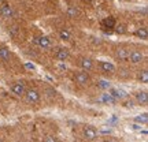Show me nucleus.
Wrapping results in <instances>:
<instances>
[{
    "instance_id": "nucleus-1",
    "label": "nucleus",
    "mask_w": 148,
    "mask_h": 142,
    "mask_svg": "<svg viewBox=\"0 0 148 142\" xmlns=\"http://www.w3.org/2000/svg\"><path fill=\"white\" fill-rule=\"evenodd\" d=\"M25 99H26L27 103H32V104H36L40 101V93L34 89H29L25 92Z\"/></svg>"
},
{
    "instance_id": "nucleus-2",
    "label": "nucleus",
    "mask_w": 148,
    "mask_h": 142,
    "mask_svg": "<svg viewBox=\"0 0 148 142\" xmlns=\"http://www.w3.org/2000/svg\"><path fill=\"white\" fill-rule=\"evenodd\" d=\"M144 59V55L140 51H137V49H134V51H132V52H129V58H127V60L130 62V63L133 64H138L141 63Z\"/></svg>"
},
{
    "instance_id": "nucleus-3",
    "label": "nucleus",
    "mask_w": 148,
    "mask_h": 142,
    "mask_svg": "<svg viewBox=\"0 0 148 142\" xmlns=\"http://www.w3.org/2000/svg\"><path fill=\"white\" fill-rule=\"evenodd\" d=\"M84 137L86 139H89V141H93L97 138V131H96L95 127L92 126H85L84 127Z\"/></svg>"
},
{
    "instance_id": "nucleus-4",
    "label": "nucleus",
    "mask_w": 148,
    "mask_h": 142,
    "mask_svg": "<svg viewBox=\"0 0 148 142\" xmlns=\"http://www.w3.org/2000/svg\"><path fill=\"white\" fill-rule=\"evenodd\" d=\"M74 82H77L78 85H86L89 82V75L84 71H79L74 75Z\"/></svg>"
},
{
    "instance_id": "nucleus-5",
    "label": "nucleus",
    "mask_w": 148,
    "mask_h": 142,
    "mask_svg": "<svg viewBox=\"0 0 148 142\" xmlns=\"http://www.w3.org/2000/svg\"><path fill=\"white\" fill-rule=\"evenodd\" d=\"M11 92H12L15 96H23L25 92H26L25 84H22V82H15V84L11 86Z\"/></svg>"
},
{
    "instance_id": "nucleus-6",
    "label": "nucleus",
    "mask_w": 148,
    "mask_h": 142,
    "mask_svg": "<svg viewBox=\"0 0 148 142\" xmlns=\"http://www.w3.org/2000/svg\"><path fill=\"white\" fill-rule=\"evenodd\" d=\"M79 66H81V69L84 70V71H92L93 67H95V64H93V60L89 58H82L79 60Z\"/></svg>"
},
{
    "instance_id": "nucleus-7",
    "label": "nucleus",
    "mask_w": 148,
    "mask_h": 142,
    "mask_svg": "<svg viewBox=\"0 0 148 142\" xmlns=\"http://www.w3.org/2000/svg\"><path fill=\"white\" fill-rule=\"evenodd\" d=\"M99 67L103 73H114L115 71V66L110 62H104V60H100L99 62Z\"/></svg>"
},
{
    "instance_id": "nucleus-8",
    "label": "nucleus",
    "mask_w": 148,
    "mask_h": 142,
    "mask_svg": "<svg viewBox=\"0 0 148 142\" xmlns=\"http://www.w3.org/2000/svg\"><path fill=\"white\" fill-rule=\"evenodd\" d=\"M12 14H14V10H12V7H11L10 4L4 3V4L0 7V15L1 16H4V18H10V16H12Z\"/></svg>"
},
{
    "instance_id": "nucleus-9",
    "label": "nucleus",
    "mask_w": 148,
    "mask_h": 142,
    "mask_svg": "<svg viewBox=\"0 0 148 142\" xmlns=\"http://www.w3.org/2000/svg\"><path fill=\"white\" fill-rule=\"evenodd\" d=\"M136 101H137V104H140V105H147V103H148L147 92H145V90L137 92V93H136Z\"/></svg>"
},
{
    "instance_id": "nucleus-10",
    "label": "nucleus",
    "mask_w": 148,
    "mask_h": 142,
    "mask_svg": "<svg viewBox=\"0 0 148 142\" xmlns=\"http://www.w3.org/2000/svg\"><path fill=\"white\" fill-rule=\"evenodd\" d=\"M56 59L59 62H66L69 59V51L66 48H59L56 51Z\"/></svg>"
},
{
    "instance_id": "nucleus-11",
    "label": "nucleus",
    "mask_w": 148,
    "mask_h": 142,
    "mask_svg": "<svg viewBox=\"0 0 148 142\" xmlns=\"http://www.w3.org/2000/svg\"><path fill=\"white\" fill-rule=\"evenodd\" d=\"M108 93H110L115 100H122V99H125V97L127 96L122 89H110L108 90Z\"/></svg>"
},
{
    "instance_id": "nucleus-12",
    "label": "nucleus",
    "mask_w": 148,
    "mask_h": 142,
    "mask_svg": "<svg viewBox=\"0 0 148 142\" xmlns=\"http://www.w3.org/2000/svg\"><path fill=\"white\" fill-rule=\"evenodd\" d=\"M127 58H129V51L126 48H118L116 49V59L118 60L125 62V60H127Z\"/></svg>"
},
{
    "instance_id": "nucleus-13",
    "label": "nucleus",
    "mask_w": 148,
    "mask_h": 142,
    "mask_svg": "<svg viewBox=\"0 0 148 142\" xmlns=\"http://www.w3.org/2000/svg\"><path fill=\"white\" fill-rule=\"evenodd\" d=\"M37 44H38L42 49H47V48L51 47V40H49L47 36H42V37H40V38H37Z\"/></svg>"
},
{
    "instance_id": "nucleus-14",
    "label": "nucleus",
    "mask_w": 148,
    "mask_h": 142,
    "mask_svg": "<svg viewBox=\"0 0 148 142\" xmlns=\"http://www.w3.org/2000/svg\"><path fill=\"white\" fill-rule=\"evenodd\" d=\"M134 36L137 37V38H141V40H147L148 38L147 27H140V29H137V30L134 32Z\"/></svg>"
},
{
    "instance_id": "nucleus-15",
    "label": "nucleus",
    "mask_w": 148,
    "mask_h": 142,
    "mask_svg": "<svg viewBox=\"0 0 148 142\" xmlns=\"http://www.w3.org/2000/svg\"><path fill=\"white\" fill-rule=\"evenodd\" d=\"M10 49H7L5 47H0V59L1 60H4V62H7V60H10Z\"/></svg>"
},
{
    "instance_id": "nucleus-16",
    "label": "nucleus",
    "mask_w": 148,
    "mask_h": 142,
    "mask_svg": "<svg viewBox=\"0 0 148 142\" xmlns=\"http://www.w3.org/2000/svg\"><path fill=\"white\" fill-rule=\"evenodd\" d=\"M101 101H103V103H106V104H108V103H111V104H114V103H115V99H114V97H112V96L110 94V93H104V94L101 96Z\"/></svg>"
},
{
    "instance_id": "nucleus-17",
    "label": "nucleus",
    "mask_w": 148,
    "mask_h": 142,
    "mask_svg": "<svg viewBox=\"0 0 148 142\" xmlns=\"http://www.w3.org/2000/svg\"><path fill=\"white\" fill-rule=\"evenodd\" d=\"M59 37H60V40H63V41H69L70 38H71L69 30H66V29H62V30L59 32Z\"/></svg>"
},
{
    "instance_id": "nucleus-18",
    "label": "nucleus",
    "mask_w": 148,
    "mask_h": 142,
    "mask_svg": "<svg viewBox=\"0 0 148 142\" xmlns=\"http://www.w3.org/2000/svg\"><path fill=\"white\" fill-rule=\"evenodd\" d=\"M103 25L106 27H115V19H114L112 16H108V18H106V19L103 21Z\"/></svg>"
},
{
    "instance_id": "nucleus-19",
    "label": "nucleus",
    "mask_w": 148,
    "mask_h": 142,
    "mask_svg": "<svg viewBox=\"0 0 148 142\" xmlns=\"http://www.w3.org/2000/svg\"><path fill=\"white\" fill-rule=\"evenodd\" d=\"M77 15H78V10H77L74 5H70L69 8H67V16H70V18H75Z\"/></svg>"
},
{
    "instance_id": "nucleus-20",
    "label": "nucleus",
    "mask_w": 148,
    "mask_h": 142,
    "mask_svg": "<svg viewBox=\"0 0 148 142\" xmlns=\"http://www.w3.org/2000/svg\"><path fill=\"white\" fill-rule=\"evenodd\" d=\"M138 81H140L141 84H147V82H148V73H147V70H143V71L140 73V75H138Z\"/></svg>"
},
{
    "instance_id": "nucleus-21",
    "label": "nucleus",
    "mask_w": 148,
    "mask_h": 142,
    "mask_svg": "<svg viewBox=\"0 0 148 142\" xmlns=\"http://www.w3.org/2000/svg\"><path fill=\"white\" fill-rule=\"evenodd\" d=\"M134 120L137 122V123H143V124H147L148 116H147V113H143L141 116H136V118H134Z\"/></svg>"
},
{
    "instance_id": "nucleus-22",
    "label": "nucleus",
    "mask_w": 148,
    "mask_h": 142,
    "mask_svg": "<svg viewBox=\"0 0 148 142\" xmlns=\"http://www.w3.org/2000/svg\"><path fill=\"white\" fill-rule=\"evenodd\" d=\"M115 32L118 34H125L126 33V26L125 25H118V26H115Z\"/></svg>"
},
{
    "instance_id": "nucleus-23",
    "label": "nucleus",
    "mask_w": 148,
    "mask_h": 142,
    "mask_svg": "<svg viewBox=\"0 0 148 142\" xmlns=\"http://www.w3.org/2000/svg\"><path fill=\"white\" fill-rule=\"evenodd\" d=\"M44 142H59V141H58V138L55 137V135H47L45 139H44Z\"/></svg>"
},
{
    "instance_id": "nucleus-24",
    "label": "nucleus",
    "mask_w": 148,
    "mask_h": 142,
    "mask_svg": "<svg viewBox=\"0 0 148 142\" xmlns=\"http://www.w3.org/2000/svg\"><path fill=\"white\" fill-rule=\"evenodd\" d=\"M100 88H108V84H107L106 81H101V82H100Z\"/></svg>"
},
{
    "instance_id": "nucleus-25",
    "label": "nucleus",
    "mask_w": 148,
    "mask_h": 142,
    "mask_svg": "<svg viewBox=\"0 0 148 142\" xmlns=\"http://www.w3.org/2000/svg\"><path fill=\"white\" fill-rule=\"evenodd\" d=\"M26 69H29V70H34L36 67H34L33 64H30V63H26Z\"/></svg>"
},
{
    "instance_id": "nucleus-26",
    "label": "nucleus",
    "mask_w": 148,
    "mask_h": 142,
    "mask_svg": "<svg viewBox=\"0 0 148 142\" xmlns=\"http://www.w3.org/2000/svg\"><path fill=\"white\" fill-rule=\"evenodd\" d=\"M107 142H118V141H115V139H108Z\"/></svg>"
}]
</instances>
